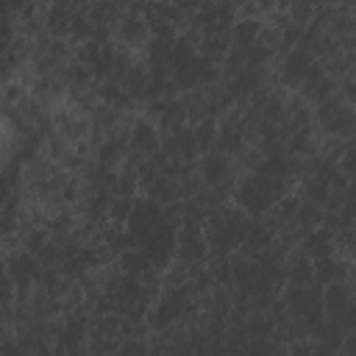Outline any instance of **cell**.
Masks as SVG:
<instances>
[{"label": "cell", "instance_id": "obj_15", "mask_svg": "<svg viewBox=\"0 0 356 356\" xmlns=\"http://www.w3.org/2000/svg\"><path fill=\"white\" fill-rule=\"evenodd\" d=\"M195 136H197V145H200V153H209L214 147V139H217V120H200L195 125Z\"/></svg>", "mask_w": 356, "mask_h": 356}, {"label": "cell", "instance_id": "obj_16", "mask_svg": "<svg viewBox=\"0 0 356 356\" xmlns=\"http://www.w3.org/2000/svg\"><path fill=\"white\" fill-rule=\"evenodd\" d=\"M100 53H103V44L95 42V39H86V42L75 44V61H81L86 67H95L100 61Z\"/></svg>", "mask_w": 356, "mask_h": 356}, {"label": "cell", "instance_id": "obj_4", "mask_svg": "<svg viewBox=\"0 0 356 356\" xmlns=\"http://www.w3.org/2000/svg\"><path fill=\"white\" fill-rule=\"evenodd\" d=\"M175 259H184V261L209 259V242H206L203 222L181 220V225L175 231Z\"/></svg>", "mask_w": 356, "mask_h": 356}, {"label": "cell", "instance_id": "obj_14", "mask_svg": "<svg viewBox=\"0 0 356 356\" xmlns=\"http://www.w3.org/2000/svg\"><path fill=\"white\" fill-rule=\"evenodd\" d=\"M134 200L136 197H125V195H114L111 203H108V220L111 222H120L125 225L131 220V211H134Z\"/></svg>", "mask_w": 356, "mask_h": 356}, {"label": "cell", "instance_id": "obj_11", "mask_svg": "<svg viewBox=\"0 0 356 356\" xmlns=\"http://www.w3.org/2000/svg\"><path fill=\"white\" fill-rule=\"evenodd\" d=\"M350 259H342V256H320L314 259V284L320 286H328L334 281H348L350 278Z\"/></svg>", "mask_w": 356, "mask_h": 356}, {"label": "cell", "instance_id": "obj_6", "mask_svg": "<svg viewBox=\"0 0 356 356\" xmlns=\"http://www.w3.org/2000/svg\"><path fill=\"white\" fill-rule=\"evenodd\" d=\"M197 170L206 181V186H217V184H234L239 178V167L231 156L225 153H217V150H209L197 159Z\"/></svg>", "mask_w": 356, "mask_h": 356}, {"label": "cell", "instance_id": "obj_12", "mask_svg": "<svg viewBox=\"0 0 356 356\" xmlns=\"http://www.w3.org/2000/svg\"><path fill=\"white\" fill-rule=\"evenodd\" d=\"M259 31H261V19L259 17H239L231 25V44L242 47V50H250L256 44V39H259Z\"/></svg>", "mask_w": 356, "mask_h": 356}, {"label": "cell", "instance_id": "obj_19", "mask_svg": "<svg viewBox=\"0 0 356 356\" xmlns=\"http://www.w3.org/2000/svg\"><path fill=\"white\" fill-rule=\"evenodd\" d=\"M342 350H345V353H356V328L345 334V339H342Z\"/></svg>", "mask_w": 356, "mask_h": 356}, {"label": "cell", "instance_id": "obj_7", "mask_svg": "<svg viewBox=\"0 0 356 356\" xmlns=\"http://www.w3.org/2000/svg\"><path fill=\"white\" fill-rule=\"evenodd\" d=\"M356 303V286L353 281H334L328 286H323V312H325V320H337L342 323L345 312Z\"/></svg>", "mask_w": 356, "mask_h": 356}, {"label": "cell", "instance_id": "obj_1", "mask_svg": "<svg viewBox=\"0 0 356 356\" xmlns=\"http://www.w3.org/2000/svg\"><path fill=\"white\" fill-rule=\"evenodd\" d=\"M253 220L256 217H250L234 200L211 209L206 222H203L206 242H209V256H231L234 250H239V245L245 242V236L253 228Z\"/></svg>", "mask_w": 356, "mask_h": 356}, {"label": "cell", "instance_id": "obj_5", "mask_svg": "<svg viewBox=\"0 0 356 356\" xmlns=\"http://www.w3.org/2000/svg\"><path fill=\"white\" fill-rule=\"evenodd\" d=\"M314 64H317V58H314L309 50L292 47L286 56L278 58V81H281V86L298 92V86L303 83V78L312 72Z\"/></svg>", "mask_w": 356, "mask_h": 356}, {"label": "cell", "instance_id": "obj_17", "mask_svg": "<svg viewBox=\"0 0 356 356\" xmlns=\"http://www.w3.org/2000/svg\"><path fill=\"white\" fill-rule=\"evenodd\" d=\"M337 95H339L345 103L356 106V75H345L342 81H337Z\"/></svg>", "mask_w": 356, "mask_h": 356}, {"label": "cell", "instance_id": "obj_10", "mask_svg": "<svg viewBox=\"0 0 356 356\" xmlns=\"http://www.w3.org/2000/svg\"><path fill=\"white\" fill-rule=\"evenodd\" d=\"M286 284H298V286H309L314 284V259L298 245L286 253Z\"/></svg>", "mask_w": 356, "mask_h": 356}, {"label": "cell", "instance_id": "obj_2", "mask_svg": "<svg viewBox=\"0 0 356 356\" xmlns=\"http://www.w3.org/2000/svg\"><path fill=\"white\" fill-rule=\"evenodd\" d=\"M281 298L289 306V314L295 320H300L312 337L317 334V328L325 323V312H323V286L320 284H309V286H298V284H286Z\"/></svg>", "mask_w": 356, "mask_h": 356}, {"label": "cell", "instance_id": "obj_8", "mask_svg": "<svg viewBox=\"0 0 356 356\" xmlns=\"http://www.w3.org/2000/svg\"><path fill=\"white\" fill-rule=\"evenodd\" d=\"M114 39L128 44V47H134L136 53H145V47L153 39V33H150V25H147V19L142 14H122V19L114 25Z\"/></svg>", "mask_w": 356, "mask_h": 356}, {"label": "cell", "instance_id": "obj_18", "mask_svg": "<svg viewBox=\"0 0 356 356\" xmlns=\"http://www.w3.org/2000/svg\"><path fill=\"white\" fill-rule=\"evenodd\" d=\"M172 3H175V6H178V8H181V11H184L189 19H192V17H195V14L203 8V3H206V0H172Z\"/></svg>", "mask_w": 356, "mask_h": 356}, {"label": "cell", "instance_id": "obj_13", "mask_svg": "<svg viewBox=\"0 0 356 356\" xmlns=\"http://www.w3.org/2000/svg\"><path fill=\"white\" fill-rule=\"evenodd\" d=\"M136 192H139V172H136V167L122 164V167L117 170V195L134 197Z\"/></svg>", "mask_w": 356, "mask_h": 356}, {"label": "cell", "instance_id": "obj_9", "mask_svg": "<svg viewBox=\"0 0 356 356\" xmlns=\"http://www.w3.org/2000/svg\"><path fill=\"white\" fill-rule=\"evenodd\" d=\"M131 150H136L139 156H153L161 150V131L153 120L147 117H136L134 128H131Z\"/></svg>", "mask_w": 356, "mask_h": 356}, {"label": "cell", "instance_id": "obj_3", "mask_svg": "<svg viewBox=\"0 0 356 356\" xmlns=\"http://www.w3.org/2000/svg\"><path fill=\"white\" fill-rule=\"evenodd\" d=\"M314 120L323 134H334L342 139L356 136V106L345 103L339 95L323 100L314 106Z\"/></svg>", "mask_w": 356, "mask_h": 356}]
</instances>
